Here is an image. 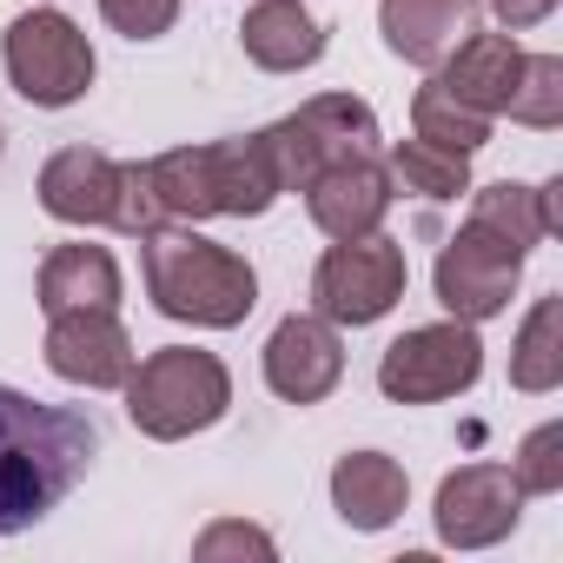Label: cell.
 <instances>
[{
    "instance_id": "6da1fadb",
    "label": "cell",
    "mask_w": 563,
    "mask_h": 563,
    "mask_svg": "<svg viewBox=\"0 0 563 563\" xmlns=\"http://www.w3.org/2000/svg\"><path fill=\"white\" fill-rule=\"evenodd\" d=\"M100 431L74 405H41L0 385V537L34 530L93 464Z\"/></svg>"
},
{
    "instance_id": "7a4b0ae2",
    "label": "cell",
    "mask_w": 563,
    "mask_h": 563,
    "mask_svg": "<svg viewBox=\"0 0 563 563\" xmlns=\"http://www.w3.org/2000/svg\"><path fill=\"white\" fill-rule=\"evenodd\" d=\"M140 265H146V299L179 319V325H206V332H232L252 319L258 306V272L219 245V239H199L192 225H153L140 239Z\"/></svg>"
},
{
    "instance_id": "3957f363",
    "label": "cell",
    "mask_w": 563,
    "mask_h": 563,
    "mask_svg": "<svg viewBox=\"0 0 563 563\" xmlns=\"http://www.w3.org/2000/svg\"><path fill=\"white\" fill-rule=\"evenodd\" d=\"M159 212L179 225L199 219H258L278 199V173L258 146V133L245 140H212V146H173L159 159H146Z\"/></svg>"
},
{
    "instance_id": "277c9868",
    "label": "cell",
    "mask_w": 563,
    "mask_h": 563,
    "mask_svg": "<svg viewBox=\"0 0 563 563\" xmlns=\"http://www.w3.org/2000/svg\"><path fill=\"white\" fill-rule=\"evenodd\" d=\"M120 391H126L133 431L153 444H179L192 431H212L232 411V372L199 345H159V352L133 358Z\"/></svg>"
},
{
    "instance_id": "5b68a950",
    "label": "cell",
    "mask_w": 563,
    "mask_h": 563,
    "mask_svg": "<svg viewBox=\"0 0 563 563\" xmlns=\"http://www.w3.org/2000/svg\"><path fill=\"white\" fill-rule=\"evenodd\" d=\"M272 173H278V192H306L312 173L325 166H345V159H378L385 153V133H378V113L358 100V93H312L299 113L272 120L258 133Z\"/></svg>"
},
{
    "instance_id": "8992f818",
    "label": "cell",
    "mask_w": 563,
    "mask_h": 563,
    "mask_svg": "<svg viewBox=\"0 0 563 563\" xmlns=\"http://www.w3.org/2000/svg\"><path fill=\"white\" fill-rule=\"evenodd\" d=\"M0 67H8V80L27 107H47V113L87 100V87L100 74L93 41L60 8H27L21 21H8V34H0Z\"/></svg>"
},
{
    "instance_id": "52a82bcc",
    "label": "cell",
    "mask_w": 563,
    "mask_h": 563,
    "mask_svg": "<svg viewBox=\"0 0 563 563\" xmlns=\"http://www.w3.org/2000/svg\"><path fill=\"white\" fill-rule=\"evenodd\" d=\"M411 286V265L405 245L385 232L365 239H332L325 258L312 265V312L332 325H378Z\"/></svg>"
},
{
    "instance_id": "ba28073f",
    "label": "cell",
    "mask_w": 563,
    "mask_h": 563,
    "mask_svg": "<svg viewBox=\"0 0 563 563\" xmlns=\"http://www.w3.org/2000/svg\"><path fill=\"white\" fill-rule=\"evenodd\" d=\"M477 378H484V339L464 319L418 325L391 339L378 358V391L391 405H444V398H464Z\"/></svg>"
},
{
    "instance_id": "9c48e42d",
    "label": "cell",
    "mask_w": 563,
    "mask_h": 563,
    "mask_svg": "<svg viewBox=\"0 0 563 563\" xmlns=\"http://www.w3.org/2000/svg\"><path fill=\"white\" fill-rule=\"evenodd\" d=\"M517 278H523V252L484 225L464 219V232L438 252V272H431V286H438V306L464 325H484L497 312H510V292H517Z\"/></svg>"
},
{
    "instance_id": "30bf717a",
    "label": "cell",
    "mask_w": 563,
    "mask_h": 563,
    "mask_svg": "<svg viewBox=\"0 0 563 563\" xmlns=\"http://www.w3.org/2000/svg\"><path fill=\"white\" fill-rule=\"evenodd\" d=\"M517 517H523V490L510 484V464H457L431 504L438 543L451 550H490L517 530Z\"/></svg>"
},
{
    "instance_id": "8fae6325",
    "label": "cell",
    "mask_w": 563,
    "mask_h": 563,
    "mask_svg": "<svg viewBox=\"0 0 563 563\" xmlns=\"http://www.w3.org/2000/svg\"><path fill=\"white\" fill-rule=\"evenodd\" d=\"M345 378V339L332 319L319 312H292V319H278L272 339H265V385L272 398H286V405H319L332 398Z\"/></svg>"
},
{
    "instance_id": "7c38bea8",
    "label": "cell",
    "mask_w": 563,
    "mask_h": 563,
    "mask_svg": "<svg viewBox=\"0 0 563 563\" xmlns=\"http://www.w3.org/2000/svg\"><path fill=\"white\" fill-rule=\"evenodd\" d=\"M133 332L120 325V312L80 306V312H54L47 319V372L87 391H120L133 372Z\"/></svg>"
},
{
    "instance_id": "4fadbf2b",
    "label": "cell",
    "mask_w": 563,
    "mask_h": 563,
    "mask_svg": "<svg viewBox=\"0 0 563 563\" xmlns=\"http://www.w3.org/2000/svg\"><path fill=\"white\" fill-rule=\"evenodd\" d=\"M306 212L325 239H365L391 212V173L378 159H345L306 179Z\"/></svg>"
},
{
    "instance_id": "5bb4252c",
    "label": "cell",
    "mask_w": 563,
    "mask_h": 563,
    "mask_svg": "<svg viewBox=\"0 0 563 563\" xmlns=\"http://www.w3.org/2000/svg\"><path fill=\"white\" fill-rule=\"evenodd\" d=\"M239 47L258 74H306L325 54V27L306 0H252L239 21Z\"/></svg>"
},
{
    "instance_id": "9a60e30c",
    "label": "cell",
    "mask_w": 563,
    "mask_h": 563,
    "mask_svg": "<svg viewBox=\"0 0 563 563\" xmlns=\"http://www.w3.org/2000/svg\"><path fill=\"white\" fill-rule=\"evenodd\" d=\"M113 192H120V159L100 146H60L41 166V206L60 225H113Z\"/></svg>"
},
{
    "instance_id": "2e32d148",
    "label": "cell",
    "mask_w": 563,
    "mask_h": 563,
    "mask_svg": "<svg viewBox=\"0 0 563 563\" xmlns=\"http://www.w3.org/2000/svg\"><path fill=\"white\" fill-rule=\"evenodd\" d=\"M477 0H378V34L411 67H444V54L477 34Z\"/></svg>"
},
{
    "instance_id": "e0dca14e",
    "label": "cell",
    "mask_w": 563,
    "mask_h": 563,
    "mask_svg": "<svg viewBox=\"0 0 563 563\" xmlns=\"http://www.w3.org/2000/svg\"><path fill=\"white\" fill-rule=\"evenodd\" d=\"M411 504V477L398 457L385 451H345L332 464V510L352 523V530H391Z\"/></svg>"
},
{
    "instance_id": "ac0fdd59",
    "label": "cell",
    "mask_w": 563,
    "mask_h": 563,
    "mask_svg": "<svg viewBox=\"0 0 563 563\" xmlns=\"http://www.w3.org/2000/svg\"><path fill=\"white\" fill-rule=\"evenodd\" d=\"M34 292H41V312H80V306H100V312H120V258L107 245H54L41 258V278H34Z\"/></svg>"
},
{
    "instance_id": "d6986e66",
    "label": "cell",
    "mask_w": 563,
    "mask_h": 563,
    "mask_svg": "<svg viewBox=\"0 0 563 563\" xmlns=\"http://www.w3.org/2000/svg\"><path fill=\"white\" fill-rule=\"evenodd\" d=\"M517 74H523V47H517V34H464V41L444 54L438 87L457 93L464 107H477V113L497 120L504 100H510V87H517Z\"/></svg>"
},
{
    "instance_id": "ffe728a7",
    "label": "cell",
    "mask_w": 563,
    "mask_h": 563,
    "mask_svg": "<svg viewBox=\"0 0 563 563\" xmlns=\"http://www.w3.org/2000/svg\"><path fill=\"white\" fill-rule=\"evenodd\" d=\"M510 385L530 391V398H543V391L563 385V299L556 292H543L523 312L517 345H510Z\"/></svg>"
},
{
    "instance_id": "44dd1931",
    "label": "cell",
    "mask_w": 563,
    "mask_h": 563,
    "mask_svg": "<svg viewBox=\"0 0 563 563\" xmlns=\"http://www.w3.org/2000/svg\"><path fill=\"white\" fill-rule=\"evenodd\" d=\"M385 173H391V186H405L418 199H457V192H471V159L444 153V146H431L418 133L385 146Z\"/></svg>"
},
{
    "instance_id": "7402d4cb",
    "label": "cell",
    "mask_w": 563,
    "mask_h": 563,
    "mask_svg": "<svg viewBox=\"0 0 563 563\" xmlns=\"http://www.w3.org/2000/svg\"><path fill=\"white\" fill-rule=\"evenodd\" d=\"M411 133L418 140H431V146H444V153H477V146H490V113H477V107H464L457 93H444L438 80H424L418 93H411Z\"/></svg>"
},
{
    "instance_id": "603a6c76",
    "label": "cell",
    "mask_w": 563,
    "mask_h": 563,
    "mask_svg": "<svg viewBox=\"0 0 563 563\" xmlns=\"http://www.w3.org/2000/svg\"><path fill=\"white\" fill-rule=\"evenodd\" d=\"M471 225H484V232L510 239L517 252H530V245H543V239H550V232H543V212H537V186H517V179L477 186V192H471Z\"/></svg>"
},
{
    "instance_id": "cb8c5ba5",
    "label": "cell",
    "mask_w": 563,
    "mask_h": 563,
    "mask_svg": "<svg viewBox=\"0 0 563 563\" xmlns=\"http://www.w3.org/2000/svg\"><path fill=\"white\" fill-rule=\"evenodd\" d=\"M504 113H510L517 126L550 133V126L563 120V60H556V54H523V74H517Z\"/></svg>"
},
{
    "instance_id": "d4e9b609",
    "label": "cell",
    "mask_w": 563,
    "mask_h": 563,
    "mask_svg": "<svg viewBox=\"0 0 563 563\" xmlns=\"http://www.w3.org/2000/svg\"><path fill=\"white\" fill-rule=\"evenodd\" d=\"M510 484H517L523 497H556V490H563V424H556V418L537 424V431L517 444V457H510Z\"/></svg>"
},
{
    "instance_id": "484cf974",
    "label": "cell",
    "mask_w": 563,
    "mask_h": 563,
    "mask_svg": "<svg viewBox=\"0 0 563 563\" xmlns=\"http://www.w3.org/2000/svg\"><path fill=\"white\" fill-rule=\"evenodd\" d=\"M153 225H166V212H159V192H153V173H146V159H120L113 232H126V239H146Z\"/></svg>"
},
{
    "instance_id": "4316f807",
    "label": "cell",
    "mask_w": 563,
    "mask_h": 563,
    "mask_svg": "<svg viewBox=\"0 0 563 563\" xmlns=\"http://www.w3.org/2000/svg\"><path fill=\"white\" fill-rule=\"evenodd\" d=\"M192 556L199 563H219V556H278V543H272V530H258L245 517H219V523H206L192 537Z\"/></svg>"
},
{
    "instance_id": "83f0119b",
    "label": "cell",
    "mask_w": 563,
    "mask_h": 563,
    "mask_svg": "<svg viewBox=\"0 0 563 563\" xmlns=\"http://www.w3.org/2000/svg\"><path fill=\"white\" fill-rule=\"evenodd\" d=\"M100 21L126 41H159L179 21V0H100Z\"/></svg>"
},
{
    "instance_id": "f1b7e54d",
    "label": "cell",
    "mask_w": 563,
    "mask_h": 563,
    "mask_svg": "<svg viewBox=\"0 0 563 563\" xmlns=\"http://www.w3.org/2000/svg\"><path fill=\"white\" fill-rule=\"evenodd\" d=\"M490 14H497L510 34H523V27H537V21L556 14V0H490Z\"/></svg>"
},
{
    "instance_id": "f546056e",
    "label": "cell",
    "mask_w": 563,
    "mask_h": 563,
    "mask_svg": "<svg viewBox=\"0 0 563 563\" xmlns=\"http://www.w3.org/2000/svg\"><path fill=\"white\" fill-rule=\"evenodd\" d=\"M537 212H543V232L556 239L563 232V179H543L537 186Z\"/></svg>"
},
{
    "instance_id": "4dcf8cb0",
    "label": "cell",
    "mask_w": 563,
    "mask_h": 563,
    "mask_svg": "<svg viewBox=\"0 0 563 563\" xmlns=\"http://www.w3.org/2000/svg\"><path fill=\"white\" fill-rule=\"evenodd\" d=\"M0 153H8V133H0Z\"/></svg>"
}]
</instances>
